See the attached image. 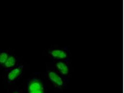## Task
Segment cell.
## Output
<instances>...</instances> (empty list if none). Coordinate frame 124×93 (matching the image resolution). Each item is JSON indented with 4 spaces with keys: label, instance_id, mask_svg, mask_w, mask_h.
I'll return each mask as SVG.
<instances>
[{
    "label": "cell",
    "instance_id": "1",
    "mask_svg": "<svg viewBox=\"0 0 124 93\" xmlns=\"http://www.w3.org/2000/svg\"><path fill=\"white\" fill-rule=\"evenodd\" d=\"M29 93H44V88L41 82L37 79L31 80L28 86Z\"/></svg>",
    "mask_w": 124,
    "mask_h": 93
},
{
    "label": "cell",
    "instance_id": "2",
    "mask_svg": "<svg viewBox=\"0 0 124 93\" xmlns=\"http://www.w3.org/2000/svg\"><path fill=\"white\" fill-rule=\"evenodd\" d=\"M48 76L51 81L58 86L63 85V81L62 78L55 72L51 71L48 73Z\"/></svg>",
    "mask_w": 124,
    "mask_h": 93
},
{
    "label": "cell",
    "instance_id": "3",
    "mask_svg": "<svg viewBox=\"0 0 124 93\" xmlns=\"http://www.w3.org/2000/svg\"><path fill=\"white\" fill-rule=\"evenodd\" d=\"M22 69L20 67H16L11 70L8 75V78L10 81H13L17 78L20 75Z\"/></svg>",
    "mask_w": 124,
    "mask_h": 93
},
{
    "label": "cell",
    "instance_id": "4",
    "mask_svg": "<svg viewBox=\"0 0 124 93\" xmlns=\"http://www.w3.org/2000/svg\"><path fill=\"white\" fill-rule=\"evenodd\" d=\"M51 55L54 58L59 59H63L67 57L66 52L62 50L54 49L51 52Z\"/></svg>",
    "mask_w": 124,
    "mask_h": 93
},
{
    "label": "cell",
    "instance_id": "5",
    "mask_svg": "<svg viewBox=\"0 0 124 93\" xmlns=\"http://www.w3.org/2000/svg\"><path fill=\"white\" fill-rule=\"evenodd\" d=\"M57 70L62 75H66L68 74L69 69L68 66L63 62H58L56 64Z\"/></svg>",
    "mask_w": 124,
    "mask_h": 93
},
{
    "label": "cell",
    "instance_id": "6",
    "mask_svg": "<svg viewBox=\"0 0 124 93\" xmlns=\"http://www.w3.org/2000/svg\"><path fill=\"white\" fill-rule=\"evenodd\" d=\"M16 60L13 56H9L4 65L7 68H12L15 66Z\"/></svg>",
    "mask_w": 124,
    "mask_h": 93
},
{
    "label": "cell",
    "instance_id": "7",
    "mask_svg": "<svg viewBox=\"0 0 124 93\" xmlns=\"http://www.w3.org/2000/svg\"><path fill=\"white\" fill-rule=\"evenodd\" d=\"M8 55L6 52H2L0 54V64L4 65L9 57Z\"/></svg>",
    "mask_w": 124,
    "mask_h": 93
},
{
    "label": "cell",
    "instance_id": "8",
    "mask_svg": "<svg viewBox=\"0 0 124 93\" xmlns=\"http://www.w3.org/2000/svg\"><path fill=\"white\" fill-rule=\"evenodd\" d=\"M17 93V92H15V93Z\"/></svg>",
    "mask_w": 124,
    "mask_h": 93
}]
</instances>
